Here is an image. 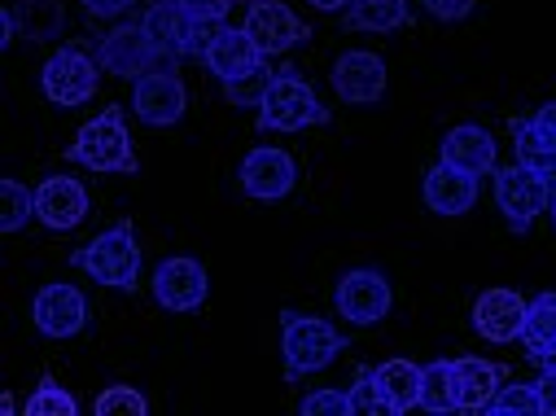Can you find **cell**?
I'll return each mask as SVG.
<instances>
[{"label": "cell", "instance_id": "8fae6325", "mask_svg": "<svg viewBox=\"0 0 556 416\" xmlns=\"http://www.w3.org/2000/svg\"><path fill=\"white\" fill-rule=\"evenodd\" d=\"M333 303H338V316L351 320V325H381L390 316L394 294H390V281L377 267H355L338 281Z\"/></svg>", "mask_w": 556, "mask_h": 416}, {"label": "cell", "instance_id": "836d02e7", "mask_svg": "<svg viewBox=\"0 0 556 416\" xmlns=\"http://www.w3.org/2000/svg\"><path fill=\"white\" fill-rule=\"evenodd\" d=\"M299 412H303V416H355V412H351V394H346V390H333V386L312 390V394L299 403Z\"/></svg>", "mask_w": 556, "mask_h": 416}, {"label": "cell", "instance_id": "277c9868", "mask_svg": "<svg viewBox=\"0 0 556 416\" xmlns=\"http://www.w3.org/2000/svg\"><path fill=\"white\" fill-rule=\"evenodd\" d=\"M329 105L312 92V84L294 71H281L271 79L263 105H258V131H303V127H325Z\"/></svg>", "mask_w": 556, "mask_h": 416}, {"label": "cell", "instance_id": "2e32d148", "mask_svg": "<svg viewBox=\"0 0 556 416\" xmlns=\"http://www.w3.org/2000/svg\"><path fill=\"white\" fill-rule=\"evenodd\" d=\"M88 215V189L75 176H49L36 189V219L53 232H71L79 228Z\"/></svg>", "mask_w": 556, "mask_h": 416}, {"label": "cell", "instance_id": "3957f363", "mask_svg": "<svg viewBox=\"0 0 556 416\" xmlns=\"http://www.w3.org/2000/svg\"><path fill=\"white\" fill-rule=\"evenodd\" d=\"M71 263L79 272H88L97 286L136 290V276H141V245H136L131 219H118L114 228H105L101 237H92L88 245H79L71 254Z\"/></svg>", "mask_w": 556, "mask_h": 416}, {"label": "cell", "instance_id": "cb8c5ba5", "mask_svg": "<svg viewBox=\"0 0 556 416\" xmlns=\"http://www.w3.org/2000/svg\"><path fill=\"white\" fill-rule=\"evenodd\" d=\"M14 18H18V36L23 40H62L66 31V5L62 0H14Z\"/></svg>", "mask_w": 556, "mask_h": 416}, {"label": "cell", "instance_id": "5b68a950", "mask_svg": "<svg viewBox=\"0 0 556 416\" xmlns=\"http://www.w3.org/2000/svg\"><path fill=\"white\" fill-rule=\"evenodd\" d=\"M101 71H105V66H101L88 49H79V45H62V49L45 62V71H40V88H45V97H49L53 105L71 110V105H84V101L97 97Z\"/></svg>", "mask_w": 556, "mask_h": 416}, {"label": "cell", "instance_id": "484cf974", "mask_svg": "<svg viewBox=\"0 0 556 416\" xmlns=\"http://www.w3.org/2000/svg\"><path fill=\"white\" fill-rule=\"evenodd\" d=\"M517 163L530 167V172H543V176H556V141L534 123V118H521L517 127Z\"/></svg>", "mask_w": 556, "mask_h": 416}, {"label": "cell", "instance_id": "1f68e13d", "mask_svg": "<svg viewBox=\"0 0 556 416\" xmlns=\"http://www.w3.org/2000/svg\"><path fill=\"white\" fill-rule=\"evenodd\" d=\"M495 416H543V399H539V386H500V394L491 399Z\"/></svg>", "mask_w": 556, "mask_h": 416}, {"label": "cell", "instance_id": "4316f807", "mask_svg": "<svg viewBox=\"0 0 556 416\" xmlns=\"http://www.w3.org/2000/svg\"><path fill=\"white\" fill-rule=\"evenodd\" d=\"M421 412H456V377H452V360H430L421 364V399H416Z\"/></svg>", "mask_w": 556, "mask_h": 416}, {"label": "cell", "instance_id": "8992f818", "mask_svg": "<svg viewBox=\"0 0 556 416\" xmlns=\"http://www.w3.org/2000/svg\"><path fill=\"white\" fill-rule=\"evenodd\" d=\"M495 206L504 211L513 232H526L547 206H552V176L530 172L521 163L495 167Z\"/></svg>", "mask_w": 556, "mask_h": 416}, {"label": "cell", "instance_id": "f1b7e54d", "mask_svg": "<svg viewBox=\"0 0 556 416\" xmlns=\"http://www.w3.org/2000/svg\"><path fill=\"white\" fill-rule=\"evenodd\" d=\"M271 71H267V58L258 62V66H250V71H241V75H232V79H224V101L228 105H237V110H245V105H263V97H267V88H271Z\"/></svg>", "mask_w": 556, "mask_h": 416}, {"label": "cell", "instance_id": "d6986e66", "mask_svg": "<svg viewBox=\"0 0 556 416\" xmlns=\"http://www.w3.org/2000/svg\"><path fill=\"white\" fill-rule=\"evenodd\" d=\"M202 62H206V71L224 84V79H232V75H241V71L258 66V62H263V53H258V45L250 40V31H245V27H228V23H219V27L211 31L206 49H202Z\"/></svg>", "mask_w": 556, "mask_h": 416}, {"label": "cell", "instance_id": "74e56055", "mask_svg": "<svg viewBox=\"0 0 556 416\" xmlns=\"http://www.w3.org/2000/svg\"><path fill=\"white\" fill-rule=\"evenodd\" d=\"M534 386H539V399H543V416H556V368H543V377Z\"/></svg>", "mask_w": 556, "mask_h": 416}, {"label": "cell", "instance_id": "603a6c76", "mask_svg": "<svg viewBox=\"0 0 556 416\" xmlns=\"http://www.w3.org/2000/svg\"><path fill=\"white\" fill-rule=\"evenodd\" d=\"M372 373H377L381 394L390 399V416H407L416 407V399H421V364H412V360H386Z\"/></svg>", "mask_w": 556, "mask_h": 416}, {"label": "cell", "instance_id": "f546056e", "mask_svg": "<svg viewBox=\"0 0 556 416\" xmlns=\"http://www.w3.org/2000/svg\"><path fill=\"white\" fill-rule=\"evenodd\" d=\"M23 412H27V416H75V412H79V399H75L71 390H62L53 377H45V381L27 394Z\"/></svg>", "mask_w": 556, "mask_h": 416}, {"label": "cell", "instance_id": "5bb4252c", "mask_svg": "<svg viewBox=\"0 0 556 416\" xmlns=\"http://www.w3.org/2000/svg\"><path fill=\"white\" fill-rule=\"evenodd\" d=\"M333 92L346 105H377L386 97V62L368 49H351L333 62Z\"/></svg>", "mask_w": 556, "mask_h": 416}, {"label": "cell", "instance_id": "9c48e42d", "mask_svg": "<svg viewBox=\"0 0 556 416\" xmlns=\"http://www.w3.org/2000/svg\"><path fill=\"white\" fill-rule=\"evenodd\" d=\"M185 105H189V92H185V79L176 71V62L159 66V71H146L141 79H131V110L150 127H176L185 118Z\"/></svg>", "mask_w": 556, "mask_h": 416}, {"label": "cell", "instance_id": "4dcf8cb0", "mask_svg": "<svg viewBox=\"0 0 556 416\" xmlns=\"http://www.w3.org/2000/svg\"><path fill=\"white\" fill-rule=\"evenodd\" d=\"M92 412L97 416H146L150 412V399L141 390H131V386H105L97 399H92Z\"/></svg>", "mask_w": 556, "mask_h": 416}, {"label": "cell", "instance_id": "44dd1931", "mask_svg": "<svg viewBox=\"0 0 556 416\" xmlns=\"http://www.w3.org/2000/svg\"><path fill=\"white\" fill-rule=\"evenodd\" d=\"M473 202H478V176H465V172H456L447 163L426 172V206L434 215L456 219V215L473 211Z\"/></svg>", "mask_w": 556, "mask_h": 416}, {"label": "cell", "instance_id": "d6a6232c", "mask_svg": "<svg viewBox=\"0 0 556 416\" xmlns=\"http://www.w3.org/2000/svg\"><path fill=\"white\" fill-rule=\"evenodd\" d=\"M346 394H351V412H372V416L386 412V416H390V399L381 394L372 368H359V373H355V386H351Z\"/></svg>", "mask_w": 556, "mask_h": 416}, {"label": "cell", "instance_id": "7c38bea8", "mask_svg": "<svg viewBox=\"0 0 556 416\" xmlns=\"http://www.w3.org/2000/svg\"><path fill=\"white\" fill-rule=\"evenodd\" d=\"M211 294V276L198 259L189 254H176V259H163L154 267V299L159 307L167 312H198Z\"/></svg>", "mask_w": 556, "mask_h": 416}, {"label": "cell", "instance_id": "d4e9b609", "mask_svg": "<svg viewBox=\"0 0 556 416\" xmlns=\"http://www.w3.org/2000/svg\"><path fill=\"white\" fill-rule=\"evenodd\" d=\"M407 23H412V14L403 0H355L342 18L346 31H399Z\"/></svg>", "mask_w": 556, "mask_h": 416}, {"label": "cell", "instance_id": "8d00e7d4", "mask_svg": "<svg viewBox=\"0 0 556 416\" xmlns=\"http://www.w3.org/2000/svg\"><path fill=\"white\" fill-rule=\"evenodd\" d=\"M127 10H131V0H84V14L97 18V23H110V18L127 14Z\"/></svg>", "mask_w": 556, "mask_h": 416}, {"label": "cell", "instance_id": "f35d334b", "mask_svg": "<svg viewBox=\"0 0 556 416\" xmlns=\"http://www.w3.org/2000/svg\"><path fill=\"white\" fill-rule=\"evenodd\" d=\"M534 123L552 136V141H556V101H547V105H539V114H534Z\"/></svg>", "mask_w": 556, "mask_h": 416}, {"label": "cell", "instance_id": "4fadbf2b", "mask_svg": "<svg viewBox=\"0 0 556 416\" xmlns=\"http://www.w3.org/2000/svg\"><path fill=\"white\" fill-rule=\"evenodd\" d=\"M294 185H299V163L286 150L258 146V150L245 154V163H241L245 198H254V202H281V198L294 193Z\"/></svg>", "mask_w": 556, "mask_h": 416}, {"label": "cell", "instance_id": "e0dca14e", "mask_svg": "<svg viewBox=\"0 0 556 416\" xmlns=\"http://www.w3.org/2000/svg\"><path fill=\"white\" fill-rule=\"evenodd\" d=\"M452 377H456V412L478 416L491 407V399L500 394L508 368L495 360H478V355H460L452 360Z\"/></svg>", "mask_w": 556, "mask_h": 416}, {"label": "cell", "instance_id": "52a82bcc", "mask_svg": "<svg viewBox=\"0 0 556 416\" xmlns=\"http://www.w3.org/2000/svg\"><path fill=\"white\" fill-rule=\"evenodd\" d=\"M141 27H146V36L154 40V49H159L163 58H172V62H180V58H189V53L202 58V49H206V40H211V31H215V27H198V23L185 14L180 0H150L146 14H141Z\"/></svg>", "mask_w": 556, "mask_h": 416}, {"label": "cell", "instance_id": "ab89813d", "mask_svg": "<svg viewBox=\"0 0 556 416\" xmlns=\"http://www.w3.org/2000/svg\"><path fill=\"white\" fill-rule=\"evenodd\" d=\"M307 5H316L320 14H342V10H351L355 0H307Z\"/></svg>", "mask_w": 556, "mask_h": 416}, {"label": "cell", "instance_id": "ba28073f", "mask_svg": "<svg viewBox=\"0 0 556 416\" xmlns=\"http://www.w3.org/2000/svg\"><path fill=\"white\" fill-rule=\"evenodd\" d=\"M97 62L118 75V79H141L146 71H159V66H172V58H163L154 49V40L146 36L141 18L136 23H123V27H110L101 40H97Z\"/></svg>", "mask_w": 556, "mask_h": 416}, {"label": "cell", "instance_id": "d590c367", "mask_svg": "<svg viewBox=\"0 0 556 416\" xmlns=\"http://www.w3.org/2000/svg\"><path fill=\"white\" fill-rule=\"evenodd\" d=\"M473 5H478V0H426V10H430L434 18H443V23H460V18H469Z\"/></svg>", "mask_w": 556, "mask_h": 416}, {"label": "cell", "instance_id": "ac0fdd59", "mask_svg": "<svg viewBox=\"0 0 556 416\" xmlns=\"http://www.w3.org/2000/svg\"><path fill=\"white\" fill-rule=\"evenodd\" d=\"M495 136L478 123H460L443 136V163L465 176H495Z\"/></svg>", "mask_w": 556, "mask_h": 416}, {"label": "cell", "instance_id": "6da1fadb", "mask_svg": "<svg viewBox=\"0 0 556 416\" xmlns=\"http://www.w3.org/2000/svg\"><path fill=\"white\" fill-rule=\"evenodd\" d=\"M66 159L88 167V172H105V176H136L141 172V159H136L127 123H123V105H105L92 123H84L75 131Z\"/></svg>", "mask_w": 556, "mask_h": 416}, {"label": "cell", "instance_id": "b9f144b4", "mask_svg": "<svg viewBox=\"0 0 556 416\" xmlns=\"http://www.w3.org/2000/svg\"><path fill=\"white\" fill-rule=\"evenodd\" d=\"M547 211H552V224H556V189H552V206Z\"/></svg>", "mask_w": 556, "mask_h": 416}, {"label": "cell", "instance_id": "ffe728a7", "mask_svg": "<svg viewBox=\"0 0 556 416\" xmlns=\"http://www.w3.org/2000/svg\"><path fill=\"white\" fill-rule=\"evenodd\" d=\"M526 320V299L517 290H482L473 303V329L486 342H517Z\"/></svg>", "mask_w": 556, "mask_h": 416}, {"label": "cell", "instance_id": "60d3db41", "mask_svg": "<svg viewBox=\"0 0 556 416\" xmlns=\"http://www.w3.org/2000/svg\"><path fill=\"white\" fill-rule=\"evenodd\" d=\"M539 368H556V351H552V355H547V360H543Z\"/></svg>", "mask_w": 556, "mask_h": 416}, {"label": "cell", "instance_id": "30bf717a", "mask_svg": "<svg viewBox=\"0 0 556 416\" xmlns=\"http://www.w3.org/2000/svg\"><path fill=\"white\" fill-rule=\"evenodd\" d=\"M241 27L250 31V40L258 45L263 58H281L312 36V27L290 5H281V0H250Z\"/></svg>", "mask_w": 556, "mask_h": 416}, {"label": "cell", "instance_id": "9a60e30c", "mask_svg": "<svg viewBox=\"0 0 556 416\" xmlns=\"http://www.w3.org/2000/svg\"><path fill=\"white\" fill-rule=\"evenodd\" d=\"M31 320H36V329L45 333V338H75L84 325H88V299L75 290V286H66V281H53V286H45L40 294H36V303H31Z\"/></svg>", "mask_w": 556, "mask_h": 416}, {"label": "cell", "instance_id": "83f0119b", "mask_svg": "<svg viewBox=\"0 0 556 416\" xmlns=\"http://www.w3.org/2000/svg\"><path fill=\"white\" fill-rule=\"evenodd\" d=\"M36 215V189L23 180H0V232H23Z\"/></svg>", "mask_w": 556, "mask_h": 416}, {"label": "cell", "instance_id": "e575fe53", "mask_svg": "<svg viewBox=\"0 0 556 416\" xmlns=\"http://www.w3.org/2000/svg\"><path fill=\"white\" fill-rule=\"evenodd\" d=\"M180 5H185V14H189L198 27H219L237 0H180Z\"/></svg>", "mask_w": 556, "mask_h": 416}, {"label": "cell", "instance_id": "7a4b0ae2", "mask_svg": "<svg viewBox=\"0 0 556 416\" xmlns=\"http://www.w3.org/2000/svg\"><path fill=\"white\" fill-rule=\"evenodd\" d=\"M346 351L342 329H333L320 316H303L294 307L281 312V355H286V381H303L312 373H325Z\"/></svg>", "mask_w": 556, "mask_h": 416}, {"label": "cell", "instance_id": "7402d4cb", "mask_svg": "<svg viewBox=\"0 0 556 416\" xmlns=\"http://www.w3.org/2000/svg\"><path fill=\"white\" fill-rule=\"evenodd\" d=\"M521 346L534 364H543L556 351V290H543L526 303V320H521Z\"/></svg>", "mask_w": 556, "mask_h": 416}]
</instances>
